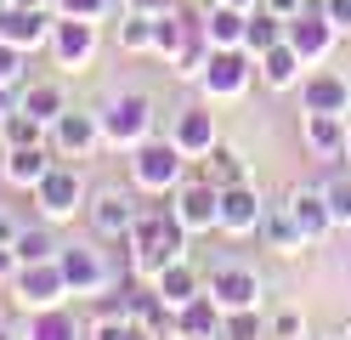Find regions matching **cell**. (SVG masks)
I'll use <instances>...</instances> for the list:
<instances>
[{
	"label": "cell",
	"instance_id": "cell-1",
	"mask_svg": "<svg viewBox=\"0 0 351 340\" xmlns=\"http://www.w3.org/2000/svg\"><path fill=\"white\" fill-rule=\"evenodd\" d=\"M130 244V278H159V272L170 267V261H182L187 256V227L176 221V210L165 204V210H142V221H136V233L125 238Z\"/></svg>",
	"mask_w": 351,
	"mask_h": 340
},
{
	"label": "cell",
	"instance_id": "cell-2",
	"mask_svg": "<svg viewBox=\"0 0 351 340\" xmlns=\"http://www.w3.org/2000/svg\"><path fill=\"white\" fill-rule=\"evenodd\" d=\"M130 181H136V193H147V199H165V193H176L187 181V153L170 142H159V136H147V142L130 153Z\"/></svg>",
	"mask_w": 351,
	"mask_h": 340
},
{
	"label": "cell",
	"instance_id": "cell-3",
	"mask_svg": "<svg viewBox=\"0 0 351 340\" xmlns=\"http://www.w3.org/2000/svg\"><path fill=\"white\" fill-rule=\"evenodd\" d=\"M255 80H261L255 52H244V45H215L204 74H199V91H204V102H232V97H244Z\"/></svg>",
	"mask_w": 351,
	"mask_h": 340
},
{
	"label": "cell",
	"instance_id": "cell-4",
	"mask_svg": "<svg viewBox=\"0 0 351 340\" xmlns=\"http://www.w3.org/2000/svg\"><path fill=\"white\" fill-rule=\"evenodd\" d=\"M147 136H153V97L147 91H125V97H114L102 108V148L136 153Z\"/></svg>",
	"mask_w": 351,
	"mask_h": 340
},
{
	"label": "cell",
	"instance_id": "cell-5",
	"mask_svg": "<svg viewBox=\"0 0 351 340\" xmlns=\"http://www.w3.org/2000/svg\"><path fill=\"white\" fill-rule=\"evenodd\" d=\"M34 204H40V216H46V221H74L85 204H91V188H85V176L69 165V159H57L51 176L34 188Z\"/></svg>",
	"mask_w": 351,
	"mask_h": 340
},
{
	"label": "cell",
	"instance_id": "cell-6",
	"mask_svg": "<svg viewBox=\"0 0 351 340\" xmlns=\"http://www.w3.org/2000/svg\"><path fill=\"white\" fill-rule=\"evenodd\" d=\"M85 216H91V233L108 238V244H119L136 233V221H142V204L130 199L125 188H97L91 204H85Z\"/></svg>",
	"mask_w": 351,
	"mask_h": 340
},
{
	"label": "cell",
	"instance_id": "cell-7",
	"mask_svg": "<svg viewBox=\"0 0 351 340\" xmlns=\"http://www.w3.org/2000/svg\"><path fill=\"white\" fill-rule=\"evenodd\" d=\"M12 301L23 312H46V306H62L69 301V278H62L57 261H34V267H17L12 278Z\"/></svg>",
	"mask_w": 351,
	"mask_h": 340
},
{
	"label": "cell",
	"instance_id": "cell-8",
	"mask_svg": "<svg viewBox=\"0 0 351 340\" xmlns=\"http://www.w3.org/2000/svg\"><path fill=\"white\" fill-rule=\"evenodd\" d=\"M170 210L176 221L187 227V233H221V188L215 181H182V188L170 193Z\"/></svg>",
	"mask_w": 351,
	"mask_h": 340
},
{
	"label": "cell",
	"instance_id": "cell-9",
	"mask_svg": "<svg viewBox=\"0 0 351 340\" xmlns=\"http://www.w3.org/2000/svg\"><path fill=\"white\" fill-rule=\"evenodd\" d=\"M57 267H62V278H69V295H74V301H85V295H102L108 284H114L108 261L97 256L91 244H62V249H57Z\"/></svg>",
	"mask_w": 351,
	"mask_h": 340
},
{
	"label": "cell",
	"instance_id": "cell-10",
	"mask_svg": "<svg viewBox=\"0 0 351 340\" xmlns=\"http://www.w3.org/2000/svg\"><path fill=\"white\" fill-rule=\"evenodd\" d=\"M46 52H51L57 68H85V63L97 57V23L91 17H57Z\"/></svg>",
	"mask_w": 351,
	"mask_h": 340
},
{
	"label": "cell",
	"instance_id": "cell-11",
	"mask_svg": "<svg viewBox=\"0 0 351 340\" xmlns=\"http://www.w3.org/2000/svg\"><path fill=\"white\" fill-rule=\"evenodd\" d=\"M46 142H51L57 159H91V153L102 148V113H80V108H69V113L51 125Z\"/></svg>",
	"mask_w": 351,
	"mask_h": 340
},
{
	"label": "cell",
	"instance_id": "cell-12",
	"mask_svg": "<svg viewBox=\"0 0 351 340\" xmlns=\"http://www.w3.org/2000/svg\"><path fill=\"white\" fill-rule=\"evenodd\" d=\"M51 23H57L51 6H6V0H0V40H6V45L40 52V45L51 40Z\"/></svg>",
	"mask_w": 351,
	"mask_h": 340
},
{
	"label": "cell",
	"instance_id": "cell-13",
	"mask_svg": "<svg viewBox=\"0 0 351 340\" xmlns=\"http://www.w3.org/2000/svg\"><path fill=\"white\" fill-rule=\"evenodd\" d=\"M210 301L221 306V312H244V306H261V278H255V267H238V261H221L210 272Z\"/></svg>",
	"mask_w": 351,
	"mask_h": 340
},
{
	"label": "cell",
	"instance_id": "cell-14",
	"mask_svg": "<svg viewBox=\"0 0 351 340\" xmlns=\"http://www.w3.org/2000/svg\"><path fill=\"white\" fill-rule=\"evenodd\" d=\"M170 142L182 148L187 159H204L215 142H221V131H215V113H210V102H187L182 113H176V125H170Z\"/></svg>",
	"mask_w": 351,
	"mask_h": 340
},
{
	"label": "cell",
	"instance_id": "cell-15",
	"mask_svg": "<svg viewBox=\"0 0 351 340\" xmlns=\"http://www.w3.org/2000/svg\"><path fill=\"white\" fill-rule=\"evenodd\" d=\"M261 221H267V204L250 181H238V188H221V233L227 238H244V233H261Z\"/></svg>",
	"mask_w": 351,
	"mask_h": 340
},
{
	"label": "cell",
	"instance_id": "cell-16",
	"mask_svg": "<svg viewBox=\"0 0 351 340\" xmlns=\"http://www.w3.org/2000/svg\"><path fill=\"white\" fill-rule=\"evenodd\" d=\"M51 165H57L51 142H34V148H6V153H0V176H6L12 188H29V193L51 176Z\"/></svg>",
	"mask_w": 351,
	"mask_h": 340
},
{
	"label": "cell",
	"instance_id": "cell-17",
	"mask_svg": "<svg viewBox=\"0 0 351 340\" xmlns=\"http://www.w3.org/2000/svg\"><path fill=\"white\" fill-rule=\"evenodd\" d=\"M283 40H289L295 52L306 57V68H312V63H323L328 52H335V40H340V34H335V23H328V17H323V6H317V12L289 17V34H283Z\"/></svg>",
	"mask_w": 351,
	"mask_h": 340
},
{
	"label": "cell",
	"instance_id": "cell-18",
	"mask_svg": "<svg viewBox=\"0 0 351 340\" xmlns=\"http://www.w3.org/2000/svg\"><path fill=\"white\" fill-rule=\"evenodd\" d=\"M283 204H289L295 227L306 233V244H317V238H328V233H335V216H328L323 188H289V193H283Z\"/></svg>",
	"mask_w": 351,
	"mask_h": 340
},
{
	"label": "cell",
	"instance_id": "cell-19",
	"mask_svg": "<svg viewBox=\"0 0 351 340\" xmlns=\"http://www.w3.org/2000/svg\"><path fill=\"white\" fill-rule=\"evenodd\" d=\"M300 113H351V85L340 74H306L300 80Z\"/></svg>",
	"mask_w": 351,
	"mask_h": 340
},
{
	"label": "cell",
	"instance_id": "cell-20",
	"mask_svg": "<svg viewBox=\"0 0 351 340\" xmlns=\"http://www.w3.org/2000/svg\"><path fill=\"white\" fill-rule=\"evenodd\" d=\"M300 136L317 159H346L351 148V131H346V113H306L300 120Z\"/></svg>",
	"mask_w": 351,
	"mask_h": 340
},
{
	"label": "cell",
	"instance_id": "cell-21",
	"mask_svg": "<svg viewBox=\"0 0 351 340\" xmlns=\"http://www.w3.org/2000/svg\"><path fill=\"white\" fill-rule=\"evenodd\" d=\"M255 63H261V85H272V91H295L300 85V68H306V57L295 52L289 40H278L272 52H261Z\"/></svg>",
	"mask_w": 351,
	"mask_h": 340
},
{
	"label": "cell",
	"instance_id": "cell-22",
	"mask_svg": "<svg viewBox=\"0 0 351 340\" xmlns=\"http://www.w3.org/2000/svg\"><path fill=\"white\" fill-rule=\"evenodd\" d=\"M176 312H182V335H187V340H221V335H227V312L210 301V289L193 295V301L176 306Z\"/></svg>",
	"mask_w": 351,
	"mask_h": 340
},
{
	"label": "cell",
	"instance_id": "cell-23",
	"mask_svg": "<svg viewBox=\"0 0 351 340\" xmlns=\"http://www.w3.org/2000/svg\"><path fill=\"white\" fill-rule=\"evenodd\" d=\"M17 108L34 113L40 125H57L62 113H69V97H62L57 80H34V85H17Z\"/></svg>",
	"mask_w": 351,
	"mask_h": 340
},
{
	"label": "cell",
	"instance_id": "cell-24",
	"mask_svg": "<svg viewBox=\"0 0 351 340\" xmlns=\"http://www.w3.org/2000/svg\"><path fill=\"white\" fill-rule=\"evenodd\" d=\"M204 29H210V45H244L250 12L244 6H227V0H210V6H204Z\"/></svg>",
	"mask_w": 351,
	"mask_h": 340
},
{
	"label": "cell",
	"instance_id": "cell-25",
	"mask_svg": "<svg viewBox=\"0 0 351 340\" xmlns=\"http://www.w3.org/2000/svg\"><path fill=\"white\" fill-rule=\"evenodd\" d=\"M204 181H215V188H238V181H250L244 148H232V142H215V148L204 153Z\"/></svg>",
	"mask_w": 351,
	"mask_h": 340
},
{
	"label": "cell",
	"instance_id": "cell-26",
	"mask_svg": "<svg viewBox=\"0 0 351 340\" xmlns=\"http://www.w3.org/2000/svg\"><path fill=\"white\" fill-rule=\"evenodd\" d=\"M29 340H85V324L69 306H46V312H29Z\"/></svg>",
	"mask_w": 351,
	"mask_h": 340
},
{
	"label": "cell",
	"instance_id": "cell-27",
	"mask_svg": "<svg viewBox=\"0 0 351 340\" xmlns=\"http://www.w3.org/2000/svg\"><path fill=\"white\" fill-rule=\"evenodd\" d=\"M261 233H267V244L278 249V256H300V249H306V233L295 227L289 204H267V221H261Z\"/></svg>",
	"mask_w": 351,
	"mask_h": 340
},
{
	"label": "cell",
	"instance_id": "cell-28",
	"mask_svg": "<svg viewBox=\"0 0 351 340\" xmlns=\"http://www.w3.org/2000/svg\"><path fill=\"white\" fill-rule=\"evenodd\" d=\"M153 289H159L170 306H187L193 295H204V284H199V272L187 267V256H182V261H170V267L159 272V278H153Z\"/></svg>",
	"mask_w": 351,
	"mask_h": 340
},
{
	"label": "cell",
	"instance_id": "cell-29",
	"mask_svg": "<svg viewBox=\"0 0 351 340\" xmlns=\"http://www.w3.org/2000/svg\"><path fill=\"white\" fill-rule=\"evenodd\" d=\"M289 34V17H278V12H267V6H255L250 12V29H244V52H272V45Z\"/></svg>",
	"mask_w": 351,
	"mask_h": 340
},
{
	"label": "cell",
	"instance_id": "cell-30",
	"mask_svg": "<svg viewBox=\"0 0 351 340\" xmlns=\"http://www.w3.org/2000/svg\"><path fill=\"white\" fill-rule=\"evenodd\" d=\"M153 23H159V17L119 6V52H125V57H142V52H153Z\"/></svg>",
	"mask_w": 351,
	"mask_h": 340
},
{
	"label": "cell",
	"instance_id": "cell-31",
	"mask_svg": "<svg viewBox=\"0 0 351 340\" xmlns=\"http://www.w3.org/2000/svg\"><path fill=\"white\" fill-rule=\"evenodd\" d=\"M12 249H17V261H23V267H34V261H57V249H62V244L51 238V221H40V227L23 221V233H17Z\"/></svg>",
	"mask_w": 351,
	"mask_h": 340
},
{
	"label": "cell",
	"instance_id": "cell-32",
	"mask_svg": "<svg viewBox=\"0 0 351 340\" xmlns=\"http://www.w3.org/2000/svg\"><path fill=\"white\" fill-rule=\"evenodd\" d=\"M323 199H328V216H335V227H351V170L323 176Z\"/></svg>",
	"mask_w": 351,
	"mask_h": 340
},
{
	"label": "cell",
	"instance_id": "cell-33",
	"mask_svg": "<svg viewBox=\"0 0 351 340\" xmlns=\"http://www.w3.org/2000/svg\"><path fill=\"white\" fill-rule=\"evenodd\" d=\"M227 340H267V324H261V306L227 312Z\"/></svg>",
	"mask_w": 351,
	"mask_h": 340
},
{
	"label": "cell",
	"instance_id": "cell-34",
	"mask_svg": "<svg viewBox=\"0 0 351 340\" xmlns=\"http://www.w3.org/2000/svg\"><path fill=\"white\" fill-rule=\"evenodd\" d=\"M23 74H29V52L0 40V85H23Z\"/></svg>",
	"mask_w": 351,
	"mask_h": 340
},
{
	"label": "cell",
	"instance_id": "cell-35",
	"mask_svg": "<svg viewBox=\"0 0 351 340\" xmlns=\"http://www.w3.org/2000/svg\"><path fill=\"white\" fill-rule=\"evenodd\" d=\"M51 12L57 17H91V23H102L108 12H114V0H51Z\"/></svg>",
	"mask_w": 351,
	"mask_h": 340
},
{
	"label": "cell",
	"instance_id": "cell-36",
	"mask_svg": "<svg viewBox=\"0 0 351 340\" xmlns=\"http://www.w3.org/2000/svg\"><path fill=\"white\" fill-rule=\"evenodd\" d=\"M295 335H306V317H300L295 306L272 312V324H267V340H295Z\"/></svg>",
	"mask_w": 351,
	"mask_h": 340
},
{
	"label": "cell",
	"instance_id": "cell-37",
	"mask_svg": "<svg viewBox=\"0 0 351 340\" xmlns=\"http://www.w3.org/2000/svg\"><path fill=\"white\" fill-rule=\"evenodd\" d=\"M130 329V317H114V312H97V324L85 329V340H125Z\"/></svg>",
	"mask_w": 351,
	"mask_h": 340
},
{
	"label": "cell",
	"instance_id": "cell-38",
	"mask_svg": "<svg viewBox=\"0 0 351 340\" xmlns=\"http://www.w3.org/2000/svg\"><path fill=\"white\" fill-rule=\"evenodd\" d=\"M323 17L335 23V34L351 40V0H323Z\"/></svg>",
	"mask_w": 351,
	"mask_h": 340
},
{
	"label": "cell",
	"instance_id": "cell-39",
	"mask_svg": "<svg viewBox=\"0 0 351 340\" xmlns=\"http://www.w3.org/2000/svg\"><path fill=\"white\" fill-rule=\"evenodd\" d=\"M130 12H147V17H165L170 6H182V0H125Z\"/></svg>",
	"mask_w": 351,
	"mask_h": 340
},
{
	"label": "cell",
	"instance_id": "cell-40",
	"mask_svg": "<svg viewBox=\"0 0 351 340\" xmlns=\"http://www.w3.org/2000/svg\"><path fill=\"white\" fill-rule=\"evenodd\" d=\"M17 267H23V261H17V249H12V244H0V284H12V278H17Z\"/></svg>",
	"mask_w": 351,
	"mask_h": 340
},
{
	"label": "cell",
	"instance_id": "cell-41",
	"mask_svg": "<svg viewBox=\"0 0 351 340\" xmlns=\"http://www.w3.org/2000/svg\"><path fill=\"white\" fill-rule=\"evenodd\" d=\"M267 12H278V17H300L306 12V0H261Z\"/></svg>",
	"mask_w": 351,
	"mask_h": 340
},
{
	"label": "cell",
	"instance_id": "cell-42",
	"mask_svg": "<svg viewBox=\"0 0 351 340\" xmlns=\"http://www.w3.org/2000/svg\"><path fill=\"white\" fill-rule=\"evenodd\" d=\"M17 233H23V221H17V216H6V210H0V244H17Z\"/></svg>",
	"mask_w": 351,
	"mask_h": 340
},
{
	"label": "cell",
	"instance_id": "cell-43",
	"mask_svg": "<svg viewBox=\"0 0 351 340\" xmlns=\"http://www.w3.org/2000/svg\"><path fill=\"white\" fill-rule=\"evenodd\" d=\"M6 6H51V0H6Z\"/></svg>",
	"mask_w": 351,
	"mask_h": 340
},
{
	"label": "cell",
	"instance_id": "cell-44",
	"mask_svg": "<svg viewBox=\"0 0 351 340\" xmlns=\"http://www.w3.org/2000/svg\"><path fill=\"white\" fill-rule=\"evenodd\" d=\"M227 6H244V12H255V6H261V0H227Z\"/></svg>",
	"mask_w": 351,
	"mask_h": 340
},
{
	"label": "cell",
	"instance_id": "cell-45",
	"mask_svg": "<svg viewBox=\"0 0 351 340\" xmlns=\"http://www.w3.org/2000/svg\"><path fill=\"white\" fill-rule=\"evenodd\" d=\"M323 340H351V335H346V329H340V335H323Z\"/></svg>",
	"mask_w": 351,
	"mask_h": 340
},
{
	"label": "cell",
	"instance_id": "cell-46",
	"mask_svg": "<svg viewBox=\"0 0 351 340\" xmlns=\"http://www.w3.org/2000/svg\"><path fill=\"white\" fill-rule=\"evenodd\" d=\"M346 131H351V113H346ZM346 159H351V148H346Z\"/></svg>",
	"mask_w": 351,
	"mask_h": 340
},
{
	"label": "cell",
	"instance_id": "cell-47",
	"mask_svg": "<svg viewBox=\"0 0 351 340\" xmlns=\"http://www.w3.org/2000/svg\"><path fill=\"white\" fill-rule=\"evenodd\" d=\"M295 340H312V335H295Z\"/></svg>",
	"mask_w": 351,
	"mask_h": 340
},
{
	"label": "cell",
	"instance_id": "cell-48",
	"mask_svg": "<svg viewBox=\"0 0 351 340\" xmlns=\"http://www.w3.org/2000/svg\"><path fill=\"white\" fill-rule=\"evenodd\" d=\"M0 340H12V335H0Z\"/></svg>",
	"mask_w": 351,
	"mask_h": 340
},
{
	"label": "cell",
	"instance_id": "cell-49",
	"mask_svg": "<svg viewBox=\"0 0 351 340\" xmlns=\"http://www.w3.org/2000/svg\"><path fill=\"white\" fill-rule=\"evenodd\" d=\"M346 335H351V324H346Z\"/></svg>",
	"mask_w": 351,
	"mask_h": 340
}]
</instances>
